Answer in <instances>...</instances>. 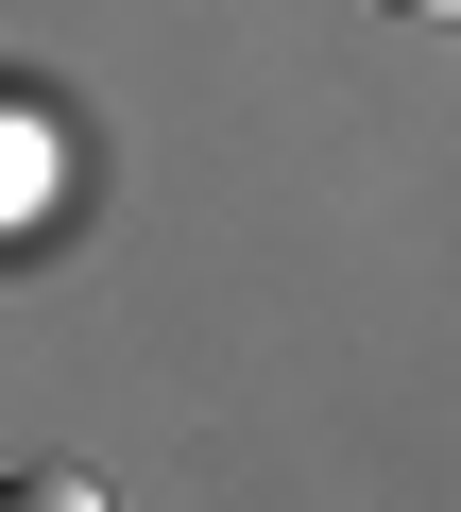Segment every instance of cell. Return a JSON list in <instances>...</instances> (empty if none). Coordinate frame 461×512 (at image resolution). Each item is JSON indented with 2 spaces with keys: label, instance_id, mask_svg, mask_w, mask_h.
<instances>
[{
  "label": "cell",
  "instance_id": "6da1fadb",
  "mask_svg": "<svg viewBox=\"0 0 461 512\" xmlns=\"http://www.w3.org/2000/svg\"><path fill=\"white\" fill-rule=\"evenodd\" d=\"M0 512H103V478H69V461H35V478H0Z\"/></svg>",
  "mask_w": 461,
  "mask_h": 512
},
{
  "label": "cell",
  "instance_id": "7a4b0ae2",
  "mask_svg": "<svg viewBox=\"0 0 461 512\" xmlns=\"http://www.w3.org/2000/svg\"><path fill=\"white\" fill-rule=\"evenodd\" d=\"M376 18H461V0H376Z\"/></svg>",
  "mask_w": 461,
  "mask_h": 512
}]
</instances>
